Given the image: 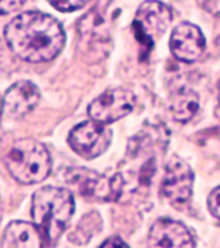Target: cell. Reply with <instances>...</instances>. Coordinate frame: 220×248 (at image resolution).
I'll list each match as a JSON object with an SVG mask.
<instances>
[{
  "mask_svg": "<svg viewBox=\"0 0 220 248\" xmlns=\"http://www.w3.org/2000/svg\"><path fill=\"white\" fill-rule=\"evenodd\" d=\"M4 36L17 57L33 63L53 60L65 46L61 23L52 16L36 11L15 17L5 26Z\"/></svg>",
  "mask_w": 220,
  "mask_h": 248,
  "instance_id": "1",
  "label": "cell"
},
{
  "mask_svg": "<svg viewBox=\"0 0 220 248\" xmlns=\"http://www.w3.org/2000/svg\"><path fill=\"white\" fill-rule=\"evenodd\" d=\"M74 198L69 190L46 186L35 191L31 216L48 246L56 244L65 232L74 213Z\"/></svg>",
  "mask_w": 220,
  "mask_h": 248,
  "instance_id": "2",
  "label": "cell"
},
{
  "mask_svg": "<svg viewBox=\"0 0 220 248\" xmlns=\"http://www.w3.org/2000/svg\"><path fill=\"white\" fill-rule=\"evenodd\" d=\"M3 160L12 177L27 185L44 181L52 168L50 151L33 139H21L12 143Z\"/></svg>",
  "mask_w": 220,
  "mask_h": 248,
  "instance_id": "3",
  "label": "cell"
},
{
  "mask_svg": "<svg viewBox=\"0 0 220 248\" xmlns=\"http://www.w3.org/2000/svg\"><path fill=\"white\" fill-rule=\"evenodd\" d=\"M65 180L77 189L82 197L89 201H116L123 189V178L119 174L109 178L104 174L85 168L66 170Z\"/></svg>",
  "mask_w": 220,
  "mask_h": 248,
  "instance_id": "4",
  "label": "cell"
},
{
  "mask_svg": "<svg viewBox=\"0 0 220 248\" xmlns=\"http://www.w3.org/2000/svg\"><path fill=\"white\" fill-rule=\"evenodd\" d=\"M110 142V128L93 119L78 124L69 135L70 147L85 159L97 158L108 150Z\"/></svg>",
  "mask_w": 220,
  "mask_h": 248,
  "instance_id": "5",
  "label": "cell"
},
{
  "mask_svg": "<svg viewBox=\"0 0 220 248\" xmlns=\"http://www.w3.org/2000/svg\"><path fill=\"white\" fill-rule=\"evenodd\" d=\"M136 105L135 94L127 89H108L88 106V115L91 119L109 124L122 119L134 110Z\"/></svg>",
  "mask_w": 220,
  "mask_h": 248,
  "instance_id": "6",
  "label": "cell"
},
{
  "mask_svg": "<svg viewBox=\"0 0 220 248\" xmlns=\"http://www.w3.org/2000/svg\"><path fill=\"white\" fill-rule=\"evenodd\" d=\"M172 19V12L158 0L144 1L136 12L134 27L140 42L152 43L165 32Z\"/></svg>",
  "mask_w": 220,
  "mask_h": 248,
  "instance_id": "7",
  "label": "cell"
},
{
  "mask_svg": "<svg viewBox=\"0 0 220 248\" xmlns=\"http://www.w3.org/2000/svg\"><path fill=\"white\" fill-rule=\"evenodd\" d=\"M193 172L183 159L174 158L166 167L162 194L171 204L180 208L190 201L193 191Z\"/></svg>",
  "mask_w": 220,
  "mask_h": 248,
  "instance_id": "8",
  "label": "cell"
},
{
  "mask_svg": "<svg viewBox=\"0 0 220 248\" xmlns=\"http://www.w3.org/2000/svg\"><path fill=\"white\" fill-rule=\"evenodd\" d=\"M206 42L201 29L193 23L183 22L170 36V49L176 60L186 63L197 61L205 50Z\"/></svg>",
  "mask_w": 220,
  "mask_h": 248,
  "instance_id": "9",
  "label": "cell"
},
{
  "mask_svg": "<svg viewBox=\"0 0 220 248\" xmlns=\"http://www.w3.org/2000/svg\"><path fill=\"white\" fill-rule=\"evenodd\" d=\"M151 247H194L193 235L186 225L171 218H159L149 232Z\"/></svg>",
  "mask_w": 220,
  "mask_h": 248,
  "instance_id": "10",
  "label": "cell"
},
{
  "mask_svg": "<svg viewBox=\"0 0 220 248\" xmlns=\"http://www.w3.org/2000/svg\"><path fill=\"white\" fill-rule=\"evenodd\" d=\"M40 100L38 87L31 81H18L3 97V112L12 119H21L33 111Z\"/></svg>",
  "mask_w": 220,
  "mask_h": 248,
  "instance_id": "11",
  "label": "cell"
},
{
  "mask_svg": "<svg viewBox=\"0 0 220 248\" xmlns=\"http://www.w3.org/2000/svg\"><path fill=\"white\" fill-rule=\"evenodd\" d=\"M1 246L7 248H39L46 246V242L35 224L13 221L4 232Z\"/></svg>",
  "mask_w": 220,
  "mask_h": 248,
  "instance_id": "12",
  "label": "cell"
},
{
  "mask_svg": "<svg viewBox=\"0 0 220 248\" xmlns=\"http://www.w3.org/2000/svg\"><path fill=\"white\" fill-rule=\"evenodd\" d=\"M200 108V96L196 91L183 87L171 96L170 111L176 122L186 123L197 114Z\"/></svg>",
  "mask_w": 220,
  "mask_h": 248,
  "instance_id": "13",
  "label": "cell"
},
{
  "mask_svg": "<svg viewBox=\"0 0 220 248\" xmlns=\"http://www.w3.org/2000/svg\"><path fill=\"white\" fill-rule=\"evenodd\" d=\"M100 216L95 212L88 213V215L85 216V218L82 220L81 224L78 225L77 232H74V234H71L70 239L74 240L75 238H83V242H82V243H87V242L91 239V236H92L93 234H96V232L100 230Z\"/></svg>",
  "mask_w": 220,
  "mask_h": 248,
  "instance_id": "14",
  "label": "cell"
},
{
  "mask_svg": "<svg viewBox=\"0 0 220 248\" xmlns=\"http://www.w3.org/2000/svg\"><path fill=\"white\" fill-rule=\"evenodd\" d=\"M56 9L61 12H73L85 7L88 0H48Z\"/></svg>",
  "mask_w": 220,
  "mask_h": 248,
  "instance_id": "15",
  "label": "cell"
},
{
  "mask_svg": "<svg viewBox=\"0 0 220 248\" xmlns=\"http://www.w3.org/2000/svg\"><path fill=\"white\" fill-rule=\"evenodd\" d=\"M207 204H209V209L211 215L220 220V186H218L217 189H214L210 193Z\"/></svg>",
  "mask_w": 220,
  "mask_h": 248,
  "instance_id": "16",
  "label": "cell"
},
{
  "mask_svg": "<svg viewBox=\"0 0 220 248\" xmlns=\"http://www.w3.org/2000/svg\"><path fill=\"white\" fill-rule=\"evenodd\" d=\"M26 0H0V16L9 15L22 7Z\"/></svg>",
  "mask_w": 220,
  "mask_h": 248,
  "instance_id": "17",
  "label": "cell"
},
{
  "mask_svg": "<svg viewBox=\"0 0 220 248\" xmlns=\"http://www.w3.org/2000/svg\"><path fill=\"white\" fill-rule=\"evenodd\" d=\"M114 246H120V247H126L127 243L122 240L119 236H110L108 239L101 243V247H114Z\"/></svg>",
  "mask_w": 220,
  "mask_h": 248,
  "instance_id": "18",
  "label": "cell"
},
{
  "mask_svg": "<svg viewBox=\"0 0 220 248\" xmlns=\"http://www.w3.org/2000/svg\"><path fill=\"white\" fill-rule=\"evenodd\" d=\"M218 104H219V112H220V81H219V85H218ZM220 115V114H218Z\"/></svg>",
  "mask_w": 220,
  "mask_h": 248,
  "instance_id": "19",
  "label": "cell"
},
{
  "mask_svg": "<svg viewBox=\"0 0 220 248\" xmlns=\"http://www.w3.org/2000/svg\"><path fill=\"white\" fill-rule=\"evenodd\" d=\"M1 114H3V98L0 96V119H1Z\"/></svg>",
  "mask_w": 220,
  "mask_h": 248,
  "instance_id": "20",
  "label": "cell"
}]
</instances>
